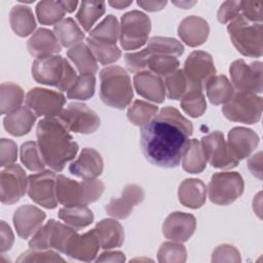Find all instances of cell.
I'll use <instances>...</instances> for the list:
<instances>
[{
	"label": "cell",
	"mask_w": 263,
	"mask_h": 263,
	"mask_svg": "<svg viewBox=\"0 0 263 263\" xmlns=\"http://www.w3.org/2000/svg\"><path fill=\"white\" fill-rule=\"evenodd\" d=\"M193 133L190 120L178 109L167 106L145 125L141 126V148L152 164L172 168L180 164Z\"/></svg>",
	"instance_id": "cell-1"
},
{
	"label": "cell",
	"mask_w": 263,
	"mask_h": 263,
	"mask_svg": "<svg viewBox=\"0 0 263 263\" xmlns=\"http://www.w3.org/2000/svg\"><path fill=\"white\" fill-rule=\"evenodd\" d=\"M36 132L45 164L54 172L63 171L66 163L74 159L79 148L69 129L58 117H45L38 122Z\"/></svg>",
	"instance_id": "cell-2"
},
{
	"label": "cell",
	"mask_w": 263,
	"mask_h": 263,
	"mask_svg": "<svg viewBox=\"0 0 263 263\" xmlns=\"http://www.w3.org/2000/svg\"><path fill=\"white\" fill-rule=\"evenodd\" d=\"M32 76L40 84L67 92L78 77L68 60L58 54L36 59L32 64Z\"/></svg>",
	"instance_id": "cell-3"
},
{
	"label": "cell",
	"mask_w": 263,
	"mask_h": 263,
	"mask_svg": "<svg viewBox=\"0 0 263 263\" xmlns=\"http://www.w3.org/2000/svg\"><path fill=\"white\" fill-rule=\"evenodd\" d=\"M100 97L115 109L126 108L133 100L132 80L127 72L119 66H109L100 72Z\"/></svg>",
	"instance_id": "cell-4"
},
{
	"label": "cell",
	"mask_w": 263,
	"mask_h": 263,
	"mask_svg": "<svg viewBox=\"0 0 263 263\" xmlns=\"http://www.w3.org/2000/svg\"><path fill=\"white\" fill-rule=\"evenodd\" d=\"M104 189V183L98 179L77 182L63 175L57 176V199L65 206L87 205L95 202L101 197Z\"/></svg>",
	"instance_id": "cell-5"
},
{
	"label": "cell",
	"mask_w": 263,
	"mask_h": 263,
	"mask_svg": "<svg viewBox=\"0 0 263 263\" xmlns=\"http://www.w3.org/2000/svg\"><path fill=\"white\" fill-rule=\"evenodd\" d=\"M227 31L234 47L245 57L260 58L263 53V26L241 14L229 23Z\"/></svg>",
	"instance_id": "cell-6"
},
{
	"label": "cell",
	"mask_w": 263,
	"mask_h": 263,
	"mask_svg": "<svg viewBox=\"0 0 263 263\" xmlns=\"http://www.w3.org/2000/svg\"><path fill=\"white\" fill-rule=\"evenodd\" d=\"M262 108L263 101L260 96L254 92L236 91L224 104L222 112L230 121L253 124L260 120Z\"/></svg>",
	"instance_id": "cell-7"
},
{
	"label": "cell",
	"mask_w": 263,
	"mask_h": 263,
	"mask_svg": "<svg viewBox=\"0 0 263 263\" xmlns=\"http://www.w3.org/2000/svg\"><path fill=\"white\" fill-rule=\"evenodd\" d=\"M151 31V21L140 10H132L121 16L119 41L124 50L142 47L148 41Z\"/></svg>",
	"instance_id": "cell-8"
},
{
	"label": "cell",
	"mask_w": 263,
	"mask_h": 263,
	"mask_svg": "<svg viewBox=\"0 0 263 263\" xmlns=\"http://www.w3.org/2000/svg\"><path fill=\"white\" fill-rule=\"evenodd\" d=\"M76 231L70 226L51 219L33 234L29 247L39 251L53 249L65 254L71 238L77 233Z\"/></svg>",
	"instance_id": "cell-9"
},
{
	"label": "cell",
	"mask_w": 263,
	"mask_h": 263,
	"mask_svg": "<svg viewBox=\"0 0 263 263\" xmlns=\"http://www.w3.org/2000/svg\"><path fill=\"white\" fill-rule=\"evenodd\" d=\"M242 177L236 172H220L212 176L209 184V198L218 205L234 202L243 192Z\"/></svg>",
	"instance_id": "cell-10"
},
{
	"label": "cell",
	"mask_w": 263,
	"mask_h": 263,
	"mask_svg": "<svg viewBox=\"0 0 263 263\" xmlns=\"http://www.w3.org/2000/svg\"><path fill=\"white\" fill-rule=\"evenodd\" d=\"M57 117L75 134H92L101 124L98 114L82 103H70Z\"/></svg>",
	"instance_id": "cell-11"
},
{
	"label": "cell",
	"mask_w": 263,
	"mask_h": 263,
	"mask_svg": "<svg viewBox=\"0 0 263 263\" xmlns=\"http://www.w3.org/2000/svg\"><path fill=\"white\" fill-rule=\"evenodd\" d=\"M188 89L202 90L208 81L216 74L212 55L202 50L192 51L186 59L183 69Z\"/></svg>",
	"instance_id": "cell-12"
},
{
	"label": "cell",
	"mask_w": 263,
	"mask_h": 263,
	"mask_svg": "<svg viewBox=\"0 0 263 263\" xmlns=\"http://www.w3.org/2000/svg\"><path fill=\"white\" fill-rule=\"evenodd\" d=\"M55 184L57 175L54 171L43 170L28 176L27 192L35 203L45 209L52 210L58 205Z\"/></svg>",
	"instance_id": "cell-13"
},
{
	"label": "cell",
	"mask_w": 263,
	"mask_h": 263,
	"mask_svg": "<svg viewBox=\"0 0 263 263\" xmlns=\"http://www.w3.org/2000/svg\"><path fill=\"white\" fill-rule=\"evenodd\" d=\"M229 73L231 77L232 86L237 91H248L254 93H261L263 89L262 79V63L259 61L247 64L243 60L234 61Z\"/></svg>",
	"instance_id": "cell-14"
},
{
	"label": "cell",
	"mask_w": 263,
	"mask_h": 263,
	"mask_svg": "<svg viewBox=\"0 0 263 263\" xmlns=\"http://www.w3.org/2000/svg\"><path fill=\"white\" fill-rule=\"evenodd\" d=\"M25 102L36 116L57 117L64 109L66 98L55 90L34 87L27 92Z\"/></svg>",
	"instance_id": "cell-15"
},
{
	"label": "cell",
	"mask_w": 263,
	"mask_h": 263,
	"mask_svg": "<svg viewBox=\"0 0 263 263\" xmlns=\"http://www.w3.org/2000/svg\"><path fill=\"white\" fill-rule=\"evenodd\" d=\"M28 190V177L18 164L6 166L0 175V198L3 204L17 202Z\"/></svg>",
	"instance_id": "cell-16"
},
{
	"label": "cell",
	"mask_w": 263,
	"mask_h": 263,
	"mask_svg": "<svg viewBox=\"0 0 263 263\" xmlns=\"http://www.w3.org/2000/svg\"><path fill=\"white\" fill-rule=\"evenodd\" d=\"M200 143L205 158L212 166L222 170H230L238 164L239 160H237L229 151L224 135L221 132L216 130L202 137Z\"/></svg>",
	"instance_id": "cell-17"
},
{
	"label": "cell",
	"mask_w": 263,
	"mask_h": 263,
	"mask_svg": "<svg viewBox=\"0 0 263 263\" xmlns=\"http://www.w3.org/2000/svg\"><path fill=\"white\" fill-rule=\"evenodd\" d=\"M195 228L196 219L193 215L183 212H174L165 218L162 224V233L164 237L170 240L184 242L192 236Z\"/></svg>",
	"instance_id": "cell-18"
},
{
	"label": "cell",
	"mask_w": 263,
	"mask_h": 263,
	"mask_svg": "<svg viewBox=\"0 0 263 263\" xmlns=\"http://www.w3.org/2000/svg\"><path fill=\"white\" fill-rule=\"evenodd\" d=\"M144 196L142 187L136 184H128L124 187L121 196L112 198L105 210L113 218L125 219L132 214L134 208L143 201Z\"/></svg>",
	"instance_id": "cell-19"
},
{
	"label": "cell",
	"mask_w": 263,
	"mask_h": 263,
	"mask_svg": "<svg viewBox=\"0 0 263 263\" xmlns=\"http://www.w3.org/2000/svg\"><path fill=\"white\" fill-rule=\"evenodd\" d=\"M104 168V161L101 154L93 148H83L78 158L69 165L70 173L83 180L97 179Z\"/></svg>",
	"instance_id": "cell-20"
},
{
	"label": "cell",
	"mask_w": 263,
	"mask_h": 263,
	"mask_svg": "<svg viewBox=\"0 0 263 263\" xmlns=\"http://www.w3.org/2000/svg\"><path fill=\"white\" fill-rule=\"evenodd\" d=\"M44 219L45 213L32 204L20 206L12 218L17 235L24 239L32 236L42 226Z\"/></svg>",
	"instance_id": "cell-21"
},
{
	"label": "cell",
	"mask_w": 263,
	"mask_h": 263,
	"mask_svg": "<svg viewBox=\"0 0 263 263\" xmlns=\"http://www.w3.org/2000/svg\"><path fill=\"white\" fill-rule=\"evenodd\" d=\"M258 144L259 137L251 128L237 126L233 127L228 134L227 146L231 154L237 160H241L250 156Z\"/></svg>",
	"instance_id": "cell-22"
},
{
	"label": "cell",
	"mask_w": 263,
	"mask_h": 263,
	"mask_svg": "<svg viewBox=\"0 0 263 263\" xmlns=\"http://www.w3.org/2000/svg\"><path fill=\"white\" fill-rule=\"evenodd\" d=\"M210 34L208 22L197 15H190L182 20L178 27V35L181 40L191 47L203 44Z\"/></svg>",
	"instance_id": "cell-23"
},
{
	"label": "cell",
	"mask_w": 263,
	"mask_h": 263,
	"mask_svg": "<svg viewBox=\"0 0 263 263\" xmlns=\"http://www.w3.org/2000/svg\"><path fill=\"white\" fill-rule=\"evenodd\" d=\"M99 249L100 242L92 229L83 234L76 233L71 238L65 254L71 258L89 262L95 260Z\"/></svg>",
	"instance_id": "cell-24"
},
{
	"label": "cell",
	"mask_w": 263,
	"mask_h": 263,
	"mask_svg": "<svg viewBox=\"0 0 263 263\" xmlns=\"http://www.w3.org/2000/svg\"><path fill=\"white\" fill-rule=\"evenodd\" d=\"M134 85L137 92L148 101L156 104L163 103L166 91L161 77L150 71H143L134 76Z\"/></svg>",
	"instance_id": "cell-25"
},
{
	"label": "cell",
	"mask_w": 263,
	"mask_h": 263,
	"mask_svg": "<svg viewBox=\"0 0 263 263\" xmlns=\"http://www.w3.org/2000/svg\"><path fill=\"white\" fill-rule=\"evenodd\" d=\"M62 45L55 34L45 28H40L27 41V49L35 58L53 55L61 51Z\"/></svg>",
	"instance_id": "cell-26"
},
{
	"label": "cell",
	"mask_w": 263,
	"mask_h": 263,
	"mask_svg": "<svg viewBox=\"0 0 263 263\" xmlns=\"http://www.w3.org/2000/svg\"><path fill=\"white\" fill-rule=\"evenodd\" d=\"M93 231L99 239L100 247L104 250L118 248L124 241L123 227L114 219H103L97 223Z\"/></svg>",
	"instance_id": "cell-27"
},
{
	"label": "cell",
	"mask_w": 263,
	"mask_h": 263,
	"mask_svg": "<svg viewBox=\"0 0 263 263\" xmlns=\"http://www.w3.org/2000/svg\"><path fill=\"white\" fill-rule=\"evenodd\" d=\"M208 188L199 179H185L179 186V201L187 208L198 209L205 202Z\"/></svg>",
	"instance_id": "cell-28"
},
{
	"label": "cell",
	"mask_w": 263,
	"mask_h": 263,
	"mask_svg": "<svg viewBox=\"0 0 263 263\" xmlns=\"http://www.w3.org/2000/svg\"><path fill=\"white\" fill-rule=\"evenodd\" d=\"M35 121V113L28 106H22L4 117L3 125L8 134L14 137H22L31 130Z\"/></svg>",
	"instance_id": "cell-29"
},
{
	"label": "cell",
	"mask_w": 263,
	"mask_h": 263,
	"mask_svg": "<svg viewBox=\"0 0 263 263\" xmlns=\"http://www.w3.org/2000/svg\"><path fill=\"white\" fill-rule=\"evenodd\" d=\"M9 23L12 31L20 37H26L33 33L36 21L33 11L25 5H14L9 12Z\"/></svg>",
	"instance_id": "cell-30"
},
{
	"label": "cell",
	"mask_w": 263,
	"mask_h": 263,
	"mask_svg": "<svg viewBox=\"0 0 263 263\" xmlns=\"http://www.w3.org/2000/svg\"><path fill=\"white\" fill-rule=\"evenodd\" d=\"M68 58L75 65L80 74H96L98 72V61L86 44L79 43L70 47L67 51Z\"/></svg>",
	"instance_id": "cell-31"
},
{
	"label": "cell",
	"mask_w": 263,
	"mask_h": 263,
	"mask_svg": "<svg viewBox=\"0 0 263 263\" xmlns=\"http://www.w3.org/2000/svg\"><path fill=\"white\" fill-rule=\"evenodd\" d=\"M59 218L75 230L82 229L93 222V214L86 205L64 206L59 211Z\"/></svg>",
	"instance_id": "cell-32"
},
{
	"label": "cell",
	"mask_w": 263,
	"mask_h": 263,
	"mask_svg": "<svg viewBox=\"0 0 263 263\" xmlns=\"http://www.w3.org/2000/svg\"><path fill=\"white\" fill-rule=\"evenodd\" d=\"M208 99L213 105L226 104L234 93L233 86L224 75H215L204 86Z\"/></svg>",
	"instance_id": "cell-33"
},
{
	"label": "cell",
	"mask_w": 263,
	"mask_h": 263,
	"mask_svg": "<svg viewBox=\"0 0 263 263\" xmlns=\"http://www.w3.org/2000/svg\"><path fill=\"white\" fill-rule=\"evenodd\" d=\"M206 161L201 143L196 139H191L182 157L184 171L190 174H199L205 168Z\"/></svg>",
	"instance_id": "cell-34"
},
{
	"label": "cell",
	"mask_w": 263,
	"mask_h": 263,
	"mask_svg": "<svg viewBox=\"0 0 263 263\" xmlns=\"http://www.w3.org/2000/svg\"><path fill=\"white\" fill-rule=\"evenodd\" d=\"M53 33L64 47H72L79 44L85 37L82 30L71 17H66L54 25Z\"/></svg>",
	"instance_id": "cell-35"
},
{
	"label": "cell",
	"mask_w": 263,
	"mask_h": 263,
	"mask_svg": "<svg viewBox=\"0 0 263 263\" xmlns=\"http://www.w3.org/2000/svg\"><path fill=\"white\" fill-rule=\"evenodd\" d=\"M23 88L13 82H3L0 86V112L9 114L20 107L24 102Z\"/></svg>",
	"instance_id": "cell-36"
},
{
	"label": "cell",
	"mask_w": 263,
	"mask_h": 263,
	"mask_svg": "<svg viewBox=\"0 0 263 263\" xmlns=\"http://www.w3.org/2000/svg\"><path fill=\"white\" fill-rule=\"evenodd\" d=\"M105 10V1H82L76 13V20L84 31H90Z\"/></svg>",
	"instance_id": "cell-37"
},
{
	"label": "cell",
	"mask_w": 263,
	"mask_h": 263,
	"mask_svg": "<svg viewBox=\"0 0 263 263\" xmlns=\"http://www.w3.org/2000/svg\"><path fill=\"white\" fill-rule=\"evenodd\" d=\"M66 8L63 1L44 0L36 6V15L41 25L50 26L60 23L66 14Z\"/></svg>",
	"instance_id": "cell-38"
},
{
	"label": "cell",
	"mask_w": 263,
	"mask_h": 263,
	"mask_svg": "<svg viewBox=\"0 0 263 263\" xmlns=\"http://www.w3.org/2000/svg\"><path fill=\"white\" fill-rule=\"evenodd\" d=\"M148 55L153 54H166L179 57L184 52L183 44L175 38L170 37H152L147 46L144 48Z\"/></svg>",
	"instance_id": "cell-39"
},
{
	"label": "cell",
	"mask_w": 263,
	"mask_h": 263,
	"mask_svg": "<svg viewBox=\"0 0 263 263\" xmlns=\"http://www.w3.org/2000/svg\"><path fill=\"white\" fill-rule=\"evenodd\" d=\"M119 34L120 26L117 18L112 14L107 15L96 28L89 31L90 38L112 44H116Z\"/></svg>",
	"instance_id": "cell-40"
},
{
	"label": "cell",
	"mask_w": 263,
	"mask_h": 263,
	"mask_svg": "<svg viewBox=\"0 0 263 263\" xmlns=\"http://www.w3.org/2000/svg\"><path fill=\"white\" fill-rule=\"evenodd\" d=\"M158 113V107L145 101L136 100L127 109L128 120L137 126H143L152 120Z\"/></svg>",
	"instance_id": "cell-41"
},
{
	"label": "cell",
	"mask_w": 263,
	"mask_h": 263,
	"mask_svg": "<svg viewBox=\"0 0 263 263\" xmlns=\"http://www.w3.org/2000/svg\"><path fill=\"white\" fill-rule=\"evenodd\" d=\"M86 45L93 53L96 60L102 65L113 64L121 57V51L116 44L98 41L88 37L86 39Z\"/></svg>",
	"instance_id": "cell-42"
},
{
	"label": "cell",
	"mask_w": 263,
	"mask_h": 263,
	"mask_svg": "<svg viewBox=\"0 0 263 263\" xmlns=\"http://www.w3.org/2000/svg\"><path fill=\"white\" fill-rule=\"evenodd\" d=\"M180 62L177 57L166 54L149 55L147 60V69L159 77H166L178 70Z\"/></svg>",
	"instance_id": "cell-43"
},
{
	"label": "cell",
	"mask_w": 263,
	"mask_h": 263,
	"mask_svg": "<svg viewBox=\"0 0 263 263\" xmlns=\"http://www.w3.org/2000/svg\"><path fill=\"white\" fill-rule=\"evenodd\" d=\"M181 108L190 117H200L206 110V102L202 90L188 89L181 98Z\"/></svg>",
	"instance_id": "cell-44"
},
{
	"label": "cell",
	"mask_w": 263,
	"mask_h": 263,
	"mask_svg": "<svg viewBox=\"0 0 263 263\" xmlns=\"http://www.w3.org/2000/svg\"><path fill=\"white\" fill-rule=\"evenodd\" d=\"M20 156L23 164L31 172H41L46 165L36 142L29 141L24 143L20 149Z\"/></svg>",
	"instance_id": "cell-45"
},
{
	"label": "cell",
	"mask_w": 263,
	"mask_h": 263,
	"mask_svg": "<svg viewBox=\"0 0 263 263\" xmlns=\"http://www.w3.org/2000/svg\"><path fill=\"white\" fill-rule=\"evenodd\" d=\"M96 89V77L93 74H80L73 86L67 92V97L72 100L85 101L90 99Z\"/></svg>",
	"instance_id": "cell-46"
},
{
	"label": "cell",
	"mask_w": 263,
	"mask_h": 263,
	"mask_svg": "<svg viewBox=\"0 0 263 263\" xmlns=\"http://www.w3.org/2000/svg\"><path fill=\"white\" fill-rule=\"evenodd\" d=\"M158 261L161 263H182L187 260V251L182 242H163L157 253Z\"/></svg>",
	"instance_id": "cell-47"
},
{
	"label": "cell",
	"mask_w": 263,
	"mask_h": 263,
	"mask_svg": "<svg viewBox=\"0 0 263 263\" xmlns=\"http://www.w3.org/2000/svg\"><path fill=\"white\" fill-rule=\"evenodd\" d=\"M166 96L171 100H179L188 90L187 80L183 70H177L165 77L164 81Z\"/></svg>",
	"instance_id": "cell-48"
},
{
	"label": "cell",
	"mask_w": 263,
	"mask_h": 263,
	"mask_svg": "<svg viewBox=\"0 0 263 263\" xmlns=\"http://www.w3.org/2000/svg\"><path fill=\"white\" fill-rule=\"evenodd\" d=\"M16 262H65V259L51 250L39 251L31 249L23 253L16 259Z\"/></svg>",
	"instance_id": "cell-49"
},
{
	"label": "cell",
	"mask_w": 263,
	"mask_h": 263,
	"mask_svg": "<svg viewBox=\"0 0 263 263\" xmlns=\"http://www.w3.org/2000/svg\"><path fill=\"white\" fill-rule=\"evenodd\" d=\"M240 254L238 250L228 243L218 246L212 254V262H240Z\"/></svg>",
	"instance_id": "cell-50"
},
{
	"label": "cell",
	"mask_w": 263,
	"mask_h": 263,
	"mask_svg": "<svg viewBox=\"0 0 263 263\" xmlns=\"http://www.w3.org/2000/svg\"><path fill=\"white\" fill-rule=\"evenodd\" d=\"M262 1H240V14L252 23L262 24Z\"/></svg>",
	"instance_id": "cell-51"
},
{
	"label": "cell",
	"mask_w": 263,
	"mask_h": 263,
	"mask_svg": "<svg viewBox=\"0 0 263 263\" xmlns=\"http://www.w3.org/2000/svg\"><path fill=\"white\" fill-rule=\"evenodd\" d=\"M240 15V1H225L221 4L217 17L222 24L230 23Z\"/></svg>",
	"instance_id": "cell-52"
},
{
	"label": "cell",
	"mask_w": 263,
	"mask_h": 263,
	"mask_svg": "<svg viewBox=\"0 0 263 263\" xmlns=\"http://www.w3.org/2000/svg\"><path fill=\"white\" fill-rule=\"evenodd\" d=\"M149 55L146 53V51L140 50L136 52L126 53L124 55L125 64L127 69L133 73H140L147 69V60Z\"/></svg>",
	"instance_id": "cell-53"
},
{
	"label": "cell",
	"mask_w": 263,
	"mask_h": 263,
	"mask_svg": "<svg viewBox=\"0 0 263 263\" xmlns=\"http://www.w3.org/2000/svg\"><path fill=\"white\" fill-rule=\"evenodd\" d=\"M17 157L16 144L9 139H1L0 141V158L1 166L6 167L14 163Z\"/></svg>",
	"instance_id": "cell-54"
},
{
	"label": "cell",
	"mask_w": 263,
	"mask_h": 263,
	"mask_svg": "<svg viewBox=\"0 0 263 263\" xmlns=\"http://www.w3.org/2000/svg\"><path fill=\"white\" fill-rule=\"evenodd\" d=\"M14 241V236L10 226L5 222L1 221L0 225V252L4 253L11 249Z\"/></svg>",
	"instance_id": "cell-55"
},
{
	"label": "cell",
	"mask_w": 263,
	"mask_h": 263,
	"mask_svg": "<svg viewBox=\"0 0 263 263\" xmlns=\"http://www.w3.org/2000/svg\"><path fill=\"white\" fill-rule=\"evenodd\" d=\"M248 166L251 173L258 179H262V152L259 151L252 155L248 160Z\"/></svg>",
	"instance_id": "cell-56"
},
{
	"label": "cell",
	"mask_w": 263,
	"mask_h": 263,
	"mask_svg": "<svg viewBox=\"0 0 263 263\" xmlns=\"http://www.w3.org/2000/svg\"><path fill=\"white\" fill-rule=\"evenodd\" d=\"M124 261H125V255L122 252H119V251L104 252L96 259V262H117V263H121V262H124Z\"/></svg>",
	"instance_id": "cell-57"
},
{
	"label": "cell",
	"mask_w": 263,
	"mask_h": 263,
	"mask_svg": "<svg viewBox=\"0 0 263 263\" xmlns=\"http://www.w3.org/2000/svg\"><path fill=\"white\" fill-rule=\"evenodd\" d=\"M137 3L139 6H141L145 10L154 12L164 8L167 2L166 1H138Z\"/></svg>",
	"instance_id": "cell-58"
},
{
	"label": "cell",
	"mask_w": 263,
	"mask_h": 263,
	"mask_svg": "<svg viewBox=\"0 0 263 263\" xmlns=\"http://www.w3.org/2000/svg\"><path fill=\"white\" fill-rule=\"evenodd\" d=\"M133 3V1H120V0H115V1H109L108 4L111 5L112 7L116 8V9H123L128 7L130 4Z\"/></svg>",
	"instance_id": "cell-59"
},
{
	"label": "cell",
	"mask_w": 263,
	"mask_h": 263,
	"mask_svg": "<svg viewBox=\"0 0 263 263\" xmlns=\"http://www.w3.org/2000/svg\"><path fill=\"white\" fill-rule=\"evenodd\" d=\"M63 3L67 12H73L79 4L78 1H63Z\"/></svg>",
	"instance_id": "cell-60"
},
{
	"label": "cell",
	"mask_w": 263,
	"mask_h": 263,
	"mask_svg": "<svg viewBox=\"0 0 263 263\" xmlns=\"http://www.w3.org/2000/svg\"><path fill=\"white\" fill-rule=\"evenodd\" d=\"M196 2H174V4L182 7V8H189L190 6L194 5Z\"/></svg>",
	"instance_id": "cell-61"
}]
</instances>
